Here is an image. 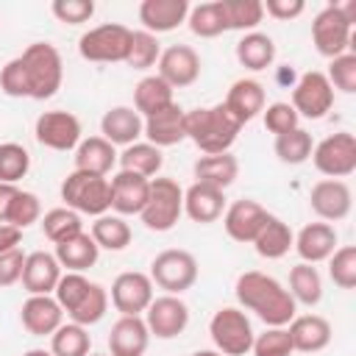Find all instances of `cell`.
I'll use <instances>...</instances> for the list:
<instances>
[{"mask_svg": "<svg viewBox=\"0 0 356 356\" xmlns=\"http://www.w3.org/2000/svg\"><path fill=\"white\" fill-rule=\"evenodd\" d=\"M236 61L253 72L267 70L275 61V42L261 31H250L236 42Z\"/></svg>", "mask_w": 356, "mask_h": 356, "instance_id": "cell-33", "label": "cell"}, {"mask_svg": "<svg viewBox=\"0 0 356 356\" xmlns=\"http://www.w3.org/2000/svg\"><path fill=\"white\" fill-rule=\"evenodd\" d=\"M309 206L323 222H339L350 214V206H353L350 186L345 181H337V178H323L312 186Z\"/></svg>", "mask_w": 356, "mask_h": 356, "instance_id": "cell-16", "label": "cell"}, {"mask_svg": "<svg viewBox=\"0 0 356 356\" xmlns=\"http://www.w3.org/2000/svg\"><path fill=\"white\" fill-rule=\"evenodd\" d=\"M328 275L339 289L356 286V248L342 245L328 256Z\"/></svg>", "mask_w": 356, "mask_h": 356, "instance_id": "cell-46", "label": "cell"}, {"mask_svg": "<svg viewBox=\"0 0 356 356\" xmlns=\"http://www.w3.org/2000/svg\"><path fill=\"white\" fill-rule=\"evenodd\" d=\"M89 356H108V353H89Z\"/></svg>", "mask_w": 356, "mask_h": 356, "instance_id": "cell-59", "label": "cell"}, {"mask_svg": "<svg viewBox=\"0 0 356 356\" xmlns=\"http://www.w3.org/2000/svg\"><path fill=\"white\" fill-rule=\"evenodd\" d=\"M222 106L234 114V120H236L239 125H245V122L256 120V117L264 111V106H267L264 86H261L256 78H239V81L231 83V89H228Z\"/></svg>", "mask_w": 356, "mask_h": 356, "instance_id": "cell-22", "label": "cell"}, {"mask_svg": "<svg viewBox=\"0 0 356 356\" xmlns=\"http://www.w3.org/2000/svg\"><path fill=\"white\" fill-rule=\"evenodd\" d=\"M42 222V234L53 242V245H61L72 236H78L83 231V222H81V214L67 209V206H58V209H50L44 211V217L39 220Z\"/></svg>", "mask_w": 356, "mask_h": 356, "instance_id": "cell-40", "label": "cell"}, {"mask_svg": "<svg viewBox=\"0 0 356 356\" xmlns=\"http://www.w3.org/2000/svg\"><path fill=\"white\" fill-rule=\"evenodd\" d=\"M312 147H314L312 134L303 131L300 125L286 131V134H281V136H275V145H273L275 156L284 164H303V161H309L312 159Z\"/></svg>", "mask_w": 356, "mask_h": 356, "instance_id": "cell-41", "label": "cell"}, {"mask_svg": "<svg viewBox=\"0 0 356 356\" xmlns=\"http://www.w3.org/2000/svg\"><path fill=\"white\" fill-rule=\"evenodd\" d=\"M225 31H253L264 19L261 0H220Z\"/></svg>", "mask_w": 356, "mask_h": 356, "instance_id": "cell-39", "label": "cell"}, {"mask_svg": "<svg viewBox=\"0 0 356 356\" xmlns=\"http://www.w3.org/2000/svg\"><path fill=\"white\" fill-rule=\"evenodd\" d=\"M22 328L33 337H50L64 323V309L53 295H28L19 309Z\"/></svg>", "mask_w": 356, "mask_h": 356, "instance_id": "cell-19", "label": "cell"}, {"mask_svg": "<svg viewBox=\"0 0 356 356\" xmlns=\"http://www.w3.org/2000/svg\"><path fill=\"white\" fill-rule=\"evenodd\" d=\"M312 42H314L317 53L325 56V58H337V56L348 53L350 42H353V25L339 11V3H328L314 17V22H312Z\"/></svg>", "mask_w": 356, "mask_h": 356, "instance_id": "cell-10", "label": "cell"}, {"mask_svg": "<svg viewBox=\"0 0 356 356\" xmlns=\"http://www.w3.org/2000/svg\"><path fill=\"white\" fill-rule=\"evenodd\" d=\"M270 211L259 203V200H250V197H242V200H234L225 211H222V228L225 234L234 239V242H253L256 234L261 231V225L267 222Z\"/></svg>", "mask_w": 356, "mask_h": 356, "instance_id": "cell-17", "label": "cell"}, {"mask_svg": "<svg viewBox=\"0 0 356 356\" xmlns=\"http://www.w3.org/2000/svg\"><path fill=\"white\" fill-rule=\"evenodd\" d=\"M114 164H117V150L103 136L81 139V145L75 147V170H81V172L108 175Z\"/></svg>", "mask_w": 356, "mask_h": 356, "instance_id": "cell-30", "label": "cell"}, {"mask_svg": "<svg viewBox=\"0 0 356 356\" xmlns=\"http://www.w3.org/2000/svg\"><path fill=\"white\" fill-rule=\"evenodd\" d=\"M61 278V264L53 253L47 250H33L25 253V264H22V289L28 295H53L56 284Z\"/></svg>", "mask_w": 356, "mask_h": 356, "instance_id": "cell-18", "label": "cell"}, {"mask_svg": "<svg viewBox=\"0 0 356 356\" xmlns=\"http://www.w3.org/2000/svg\"><path fill=\"white\" fill-rule=\"evenodd\" d=\"M92 337L89 328L78 325V323H61L53 334H50V353L53 356H89L92 350Z\"/></svg>", "mask_w": 356, "mask_h": 356, "instance_id": "cell-38", "label": "cell"}, {"mask_svg": "<svg viewBox=\"0 0 356 356\" xmlns=\"http://www.w3.org/2000/svg\"><path fill=\"white\" fill-rule=\"evenodd\" d=\"M89 286H92V281L83 273H61V278H58V284L53 289V298L58 300V306L64 309V314H70L83 300V295L89 292Z\"/></svg>", "mask_w": 356, "mask_h": 356, "instance_id": "cell-47", "label": "cell"}, {"mask_svg": "<svg viewBox=\"0 0 356 356\" xmlns=\"http://www.w3.org/2000/svg\"><path fill=\"white\" fill-rule=\"evenodd\" d=\"M189 0H142L139 6V22L147 33H167L175 31L189 17Z\"/></svg>", "mask_w": 356, "mask_h": 356, "instance_id": "cell-21", "label": "cell"}, {"mask_svg": "<svg viewBox=\"0 0 356 356\" xmlns=\"http://www.w3.org/2000/svg\"><path fill=\"white\" fill-rule=\"evenodd\" d=\"M209 334L214 348L222 356H245L253 348V325L248 320V314L236 306H222L211 314L209 320Z\"/></svg>", "mask_w": 356, "mask_h": 356, "instance_id": "cell-7", "label": "cell"}, {"mask_svg": "<svg viewBox=\"0 0 356 356\" xmlns=\"http://www.w3.org/2000/svg\"><path fill=\"white\" fill-rule=\"evenodd\" d=\"M184 128H186V139H192L195 147L203 150L206 156L228 153V147L236 142V136L242 131V125L234 120V114L222 103L186 111Z\"/></svg>", "mask_w": 356, "mask_h": 356, "instance_id": "cell-3", "label": "cell"}, {"mask_svg": "<svg viewBox=\"0 0 356 356\" xmlns=\"http://www.w3.org/2000/svg\"><path fill=\"white\" fill-rule=\"evenodd\" d=\"M289 295L295 303L303 306H317L323 300V278L314 264L300 261L289 270Z\"/></svg>", "mask_w": 356, "mask_h": 356, "instance_id": "cell-37", "label": "cell"}, {"mask_svg": "<svg viewBox=\"0 0 356 356\" xmlns=\"http://www.w3.org/2000/svg\"><path fill=\"white\" fill-rule=\"evenodd\" d=\"M61 81H64L61 53L50 42L28 44L17 58H11L0 70V89L8 97L47 100L61 89Z\"/></svg>", "mask_w": 356, "mask_h": 356, "instance_id": "cell-1", "label": "cell"}, {"mask_svg": "<svg viewBox=\"0 0 356 356\" xmlns=\"http://www.w3.org/2000/svg\"><path fill=\"white\" fill-rule=\"evenodd\" d=\"M31 170V153L19 142L0 145V184H17Z\"/></svg>", "mask_w": 356, "mask_h": 356, "instance_id": "cell-44", "label": "cell"}, {"mask_svg": "<svg viewBox=\"0 0 356 356\" xmlns=\"http://www.w3.org/2000/svg\"><path fill=\"white\" fill-rule=\"evenodd\" d=\"M184 117H186V111H184L178 103H170L167 108H161V111L145 117L142 136H147V142L156 145L159 150H161V147H172V145H178L181 139H186Z\"/></svg>", "mask_w": 356, "mask_h": 356, "instance_id": "cell-23", "label": "cell"}, {"mask_svg": "<svg viewBox=\"0 0 356 356\" xmlns=\"http://www.w3.org/2000/svg\"><path fill=\"white\" fill-rule=\"evenodd\" d=\"M22 264H25V253L19 248L0 253V286H14L22 278Z\"/></svg>", "mask_w": 356, "mask_h": 356, "instance_id": "cell-53", "label": "cell"}, {"mask_svg": "<svg viewBox=\"0 0 356 356\" xmlns=\"http://www.w3.org/2000/svg\"><path fill=\"white\" fill-rule=\"evenodd\" d=\"M89 236L95 239L97 248L111 250V253H120V250H125L131 245V236L134 234H131V225L120 214H100V217H95Z\"/></svg>", "mask_w": 356, "mask_h": 356, "instance_id": "cell-35", "label": "cell"}, {"mask_svg": "<svg viewBox=\"0 0 356 356\" xmlns=\"http://www.w3.org/2000/svg\"><path fill=\"white\" fill-rule=\"evenodd\" d=\"M286 334L292 339V350L320 353L331 342V323L320 314H295L286 325Z\"/></svg>", "mask_w": 356, "mask_h": 356, "instance_id": "cell-25", "label": "cell"}, {"mask_svg": "<svg viewBox=\"0 0 356 356\" xmlns=\"http://www.w3.org/2000/svg\"><path fill=\"white\" fill-rule=\"evenodd\" d=\"M184 214V189L172 178H150V192L147 203L139 211L142 222L147 231H170Z\"/></svg>", "mask_w": 356, "mask_h": 356, "instance_id": "cell-5", "label": "cell"}, {"mask_svg": "<svg viewBox=\"0 0 356 356\" xmlns=\"http://www.w3.org/2000/svg\"><path fill=\"white\" fill-rule=\"evenodd\" d=\"M108 186H111V209L120 217H125V214H139L145 209L147 192H150V178L120 170L114 178H108Z\"/></svg>", "mask_w": 356, "mask_h": 356, "instance_id": "cell-20", "label": "cell"}, {"mask_svg": "<svg viewBox=\"0 0 356 356\" xmlns=\"http://www.w3.org/2000/svg\"><path fill=\"white\" fill-rule=\"evenodd\" d=\"M117 161H120V170H128V172H136L142 178H153L161 164H164V156L156 145L150 142H134L128 147H122V153H117Z\"/></svg>", "mask_w": 356, "mask_h": 356, "instance_id": "cell-36", "label": "cell"}, {"mask_svg": "<svg viewBox=\"0 0 356 356\" xmlns=\"http://www.w3.org/2000/svg\"><path fill=\"white\" fill-rule=\"evenodd\" d=\"M164 83L172 89H186L200 78V56L189 44H170L159 56V72Z\"/></svg>", "mask_w": 356, "mask_h": 356, "instance_id": "cell-15", "label": "cell"}, {"mask_svg": "<svg viewBox=\"0 0 356 356\" xmlns=\"http://www.w3.org/2000/svg\"><path fill=\"white\" fill-rule=\"evenodd\" d=\"M192 170H195L197 184H209V186L225 192L239 175V161L231 153H211V156H200Z\"/></svg>", "mask_w": 356, "mask_h": 356, "instance_id": "cell-29", "label": "cell"}, {"mask_svg": "<svg viewBox=\"0 0 356 356\" xmlns=\"http://www.w3.org/2000/svg\"><path fill=\"white\" fill-rule=\"evenodd\" d=\"M153 281L147 273L139 270H128L120 273L111 281V306L120 312V317H142L147 312V306L153 303Z\"/></svg>", "mask_w": 356, "mask_h": 356, "instance_id": "cell-11", "label": "cell"}, {"mask_svg": "<svg viewBox=\"0 0 356 356\" xmlns=\"http://www.w3.org/2000/svg\"><path fill=\"white\" fill-rule=\"evenodd\" d=\"M234 292H236L239 306L253 312L267 328H286L292 323V317L298 314V303L292 300L289 289L278 278H273L261 270L242 273L236 278Z\"/></svg>", "mask_w": 356, "mask_h": 356, "instance_id": "cell-2", "label": "cell"}, {"mask_svg": "<svg viewBox=\"0 0 356 356\" xmlns=\"http://www.w3.org/2000/svg\"><path fill=\"white\" fill-rule=\"evenodd\" d=\"M106 312H108V289L92 281V286H89V292L83 295V300H81L67 317H70L72 323L89 328V325L100 323V320L106 317Z\"/></svg>", "mask_w": 356, "mask_h": 356, "instance_id": "cell-42", "label": "cell"}, {"mask_svg": "<svg viewBox=\"0 0 356 356\" xmlns=\"http://www.w3.org/2000/svg\"><path fill=\"white\" fill-rule=\"evenodd\" d=\"M298 117L306 120H320L331 111L334 106V89L325 78V72L320 70H309L298 78V83L292 86V103H289Z\"/></svg>", "mask_w": 356, "mask_h": 356, "instance_id": "cell-12", "label": "cell"}, {"mask_svg": "<svg viewBox=\"0 0 356 356\" xmlns=\"http://www.w3.org/2000/svg\"><path fill=\"white\" fill-rule=\"evenodd\" d=\"M39 220H42V203H39V197L33 192H28V189H19V195L11 203V211H8V220L6 222L14 225V228H19V231H25L28 225H33Z\"/></svg>", "mask_w": 356, "mask_h": 356, "instance_id": "cell-48", "label": "cell"}, {"mask_svg": "<svg viewBox=\"0 0 356 356\" xmlns=\"http://www.w3.org/2000/svg\"><path fill=\"white\" fill-rule=\"evenodd\" d=\"M33 136L42 147L50 150H75L81 145V120L72 111L64 108H53V111H42L36 117L33 125Z\"/></svg>", "mask_w": 356, "mask_h": 356, "instance_id": "cell-13", "label": "cell"}, {"mask_svg": "<svg viewBox=\"0 0 356 356\" xmlns=\"http://www.w3.org/2000/svg\"><path fill=\"white\" fill-rule=\"evenodd\" d=\"M192 356H222L220 350H195Z\"/></svg>", "mask_w": 356, "mask_h": 356, "instance_id": "cell-58", "label": "cell"}, {"mask_svg": "<svg viewBox=\"0 0 356 356\" xmlns=\"http://www.w3.org/2000/svg\"><path fill=\"white\" fill-rule=\"evenodd\" d=\"M53 17L64 25H83L92 19L95 14V3L92 0H53L50 6Z\"/></svg>", "mask_w": 356, "mask_h": 356, "instance_id": "cell-52", "label": "cell"}, {"mask_svg": "<svg viewBox=\"0 0 356 356\" xmlns=\"http://www.w3.org/2000/svg\"><path fill=\"white\" fill-rule=\"evenodd\" d=\"M128 47H131V28L120 22H103L97 28H89L78 39L81 58L95 64H125Z\"/></svg>", "mask_w": 356, "mask_h": 356, "instance_id": "cell-6", "label": "cell"}, {"mask_svg": "<svg viewBox=\"0 0 356 356\" xmlns=\"http://www.w3.org/2000/svg\"><path fill=\"white\" fill-rule=\"evenodd\" d=\"M22 242V231L8 225V222H0V253H8V250H17Z\"/></svg>", "mask_w": 356, "mask_h": 356, "instance_id": "cell-55", "label": "cell"}, {"mask_svg": "<svg viewBox=\"0 0 356 356\" xmlns=\"http://www.w3.org/2000/svg\"><path fill=\"white\" fill-rule=\"evenodd\" d=\"M147 275H150L153 286L164 289L167 295H181V292L192 289L197 281V259L189 250L170 248V250H161L150 261Z\"/></svg>", "mask_w": 356, "mask_h": 356, "instance_id": "cell-8", "label": "cell"}, {"mask_svg": "<svg viewBox=\"0 0 356 356\" xmlns=\"http://www.w3.org/2000/svg\"><path fill=\"white\" fill-rule=\"evenodd\" d=\"M306 264L328 261V256L337 250V231L331 222H309L298 231L295 245H292Z\"/></svg>", "mask_w": 356, "mask_h": 356, "instance_id": "cell-26", "label": "cell"}, {"mask_svg": "<svg viewBox=\"0 0 356 356\" xmlns=\"http://www.w3.org/2000/svg\"><path fill=\"white\" fill-rule=\"evenodd\" d=\"M17 195H19V186H17V184H0V222L8 220L11 203H14Z\"/></svg>", "mask_w": 356, "mask_h": 356, "instance_id": "cell-56", "label": "cell"}, {"mask_svg": "<svg viewBox=\"0 0 356 356\" xmlns=\"http://www.w3.org/2000/svg\"><path fill=\"white\" fill-rule=\"evenodd\" d=\"M172 92H175V89H172L170 83H164L159 75H147V78H142V81L134 86V108H136L139 117L145 120V117H150V114L167 108L170 103H175V100H172Z\"/></svg>", "mask_w": 356, "mask_h": 356, "instance_id": "cell-34", "label": "cell"}, {"mask_svg": "<svg viewBox=\"0 0 356 356\" xmlns=\"http://www.w3.org/2000/svg\"><path fill=\"white\" fill-rule=\"evenodd\" d=\"M325 78H328L331 89H339L345 95H353L356 92V56L348 50V53L331 58Z\"/></svg>", "mask_w": 356, "mask_h": 356, "instance_id": "cell-49", "label": "cell"}, {"mask_svg": "<svg viewBox=\"0 0 356 356\" xmlns=\"http://www.w3.org/2000/svg\"><path fill=\"white\" fill-rule=\"evenodd\" d=\"M147 342L150 331L145 317H120L108 331V356H142Z\"/></svg>", "mask_w": 356, "mask_h": 356, "instance_id": "cell-27", "label": "cell"}, {"mask_svg": "<svg viewBox=\"0 0 356 356\" xmlns=\"http://www.w3.org/2000/svg\"><path fill=\"white\" fill-rule=\"evenodd\" d=\"M250 245L256 248V253H259L261 259H281V256H286L289 248L295 245V234H292V228H289L281 217L270 214L267 222L261 225V231L256 234V239H253Z\"/></svg>", "mask_w": 356, "mask_h": 356, "instance_id": "cell-31", "label": "cell"}, {"mask_svg": "<svg viewBox=\"0 0 356 356\" xmlns=\"http://www.w3.org/2000/svg\"><path fill=\"white\" fill-rule=\"evenodd\" d=\"M225 211V192L222 189H214L209 184H192L189 189H184V214L192 220V222H200V225H209V222H217Z\"/></svg>", "mask_w": 356, "mask_h": 356, "instance_id": "cell-24", "label": "cell"}, {"mask_svg": "<svg viewBox=\"0 0 356 356\" xmlns=\"http://www.w3.org/2000/svg\"><path fill=\"white\" fill-rule=\"evenodd\" d=\"M61 200L67 209L89 217H100L111 209V186L106 175H92L72 170L61 181Z\"/></svg>", "mask_w": 356, "mask_h": 356, "instance_id": "cell-4", "label": "cell"}, {"mask_svg": "<svg viewBox=\"0 0 356 356\" xmlns=\"http://www.w3.org/2000/svg\"><path fill=\"white\" fill-rule=\"evenodd\" d=\"M261 8H264V14H270L273 19L289 22V19H295V17L303 14L306 3H303V0H264Z\"/></svg>", "mask_w": 356, "mask_h": 356, "instance_id": "cell-54", "label": "cell"}, {"mask_svg": "<svg viewBox=\"0 0 356 356\" xmlns=\"http://www.w3.org/2000/svg\"><path fill=\"white\" fill-rule=\"evenodd\" d=\"M159 56H161V44L153 33L131 31V47H128V58H125V64L131 70H150L153 64H159Z\"/></svg>", "mask_w": 356, "mask_h": 356, "instance_id": "cell-45", "label": "cell"}, {"mask_svg": "<svg viewBox=\"0 0 356 356\" xmlns=\"http://www.w3.org/2000/svg\"><path fill=\"white\" fill-rule=\"evenodd\" d=\"M145 325L156 339H175L189 325V306L178 295L153 298V303L145 312Z\"/></svg>", "mask_w": 356, "mask_h": 356, "instance_id": "cell-14", "label": "cell"}, {"mask_svg": "<svg viewBox=\"0 0 356 356\" xmlns=\"http://www.w3.org/2000/svg\"><path fill=\"white\" fill-rule=\"evenodd\" d=\"M142 125H145V120L139 117L136 108H131V106H114V108H108V111L103 114V120H100V134H103V139L111 142L114 147H117V145L128 147V145L139 142Z\"/></svg>", "mask_w": 356, "mask_h": 356, "instance_id": "cell-28", "label": "cell"}, {"mask_svg": "<svg viewBox=\"0 0 356 356\" xmlns=\"http://www.w3.org/2000/svg\"><path fill=\"white\" fill-rule=\"evenodd\" d=\"M189 31L200 39H214L220 33H225V22H222V11H220V0L211 3H200L195 8H189Z\"/></svg>", "mask_w": 356, "mask_h": 356, "instance_id": "cell-43", "label": "cell"}, {"mask_svg": "<svg viewBox=\"0 0 356 356\" xmlns=\"http://www.w3.org/2000/svg\"><path fill=\"white\" fill-rule=\"evenodd\" d=\"M261 120H264V128H267L270 134H275V136H281V134L298 128V122H300L298 111H295L289 103H284V100H275V103L264 106Z\"/></svg>", "mask_w": 356, "mask_h": 356, "instance_id": "cell-51", "label": "cell"}, {"mask_svg": "<svg viewBox=\"0 0 356 356\" xmlns=\"http://www.w3.org/2000/svg\"><path fill=\"white\" fill-rule=\"evenodd\" d=\"M53 256L58 259V264H61L67 273H83V270L95 267V261H97V256H100V248L95 245V239H92L86 231H81L78 236H72V239L56 245V253H53Z\"/></svg>", "mask_w": 356, "mask_h": 356, "instance_id": "cell-32", "label": "cell"}, {"mask_svg": "<svg viewBox=\"0 0 356 356\" xmlns=\"http://www.w3.org/2000/svg\"><path fill=\"white\" fill-rule=\"evenodd\" d=\"M253 356H292V339L286 328H264L261 334L253 337Z\"/></svg>", "mask_w": 356, "mask_h": 356, "instance_id": "cell-50", "label": "cell"}, {"mask_svg": "<svg viewBox=\"0 0 356 356\" xmlns=\"http://www.w3.org/2000/svg\"><path fill=\"white\" fill-rule=\"evenodd\" d=\"M22 356H53L50 350H42V348H33V350H25Z\"/></svg>", "mask_w": 356, "mask_h": 356, "instance_id": "cell-57", "label": "cell"}, {"mask_svg": "<svg viewBox=\"0 0 356 356\" xmlns=\"http://www.w3.org/2000/svg\"><path fill=\"white\" fill-rule=\"evenodd\" d=\"M314 167L328 178H348L356 170V136L350 131H337L325 139H320L312 147Z\"/></svg>", "mask_w": 356, "mask_h": 356, "instance_id": "cell-9", "label": "cell"}]
</instances>
